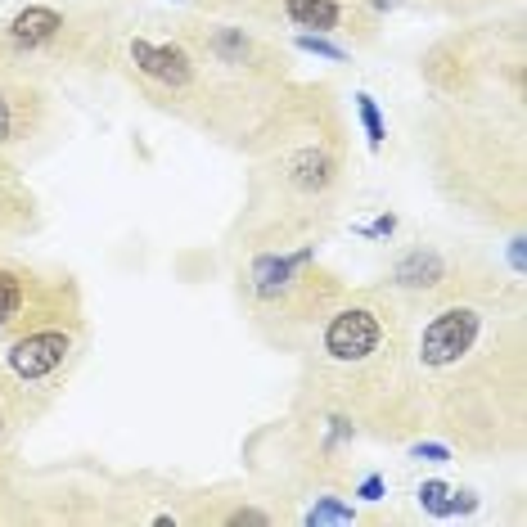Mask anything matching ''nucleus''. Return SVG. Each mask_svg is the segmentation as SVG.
I'll use <instances>...</instances> for the list:
<instances>
[{"label":"nucleus","instance_id":"11","mask_svg":"<svg viewBox=\"0 0 527 527\" xmlns=\"http://www.w3.org/2000/svg\"><path fill=\"white\" fill-rule=\"evenodd\" d=\"M347 523H356V509L338 496H325L307 509V527H347Z\"/></svg>","mask_w":527,"mask_h":527},{"label":"nucleus","instance_id":"14","mask_svg":"<svg viewBox=\"0 0 527 527\" xmlns=\"http://www.w3.org/2000/svg\"><path fill=\"white\" fill-rule=\"evenodd\" d=\"M212 50H217L226 64H244V59H248V37H244V32H235V28H226V32L212 37Z\"/></svg>","mask_w":527,"mask_h":527},{"label":"nucleus","instance_id":"22","mask_svg":"<svg viewBox=\"0 0 527 527\" xmlns=\"http://www.w3.org/2000/svg\"><path fill=\"white\" fill-rule=\"evenodd\" d=\"M5 424H10V410H5V397H0V433H5Z\"/></svg>","mask_w":527,"mask_h":527},{"label":"nucleus","instance_id":"5","mask_svg":"<svg viewBox=\"0 0 527 527\" xmlns=\"http://www.w3.org/2000/svg\"><path fill=\"white\" fill-rule=\"evenodd\" d=\"M59 32H64V14L50 10V5H28V10H19V14H14V23H10V41L19 50L50 46Z\"/></svg>","mask_w":527,"mask_h":527},{"label":"nucleus","instance_id":"20","mask_svg":"<svg viewBox=\"0 0 527 527\" xmlns=\"http://www.w3.org/2000/svg\"><path fill=\"white\" fill-rule=\"evenodd\" d=\"M473 509H478L473 491H451V514H473Z\"/></svg>","mask_w":527,"mask_h":527},{"label":"nucleus","instance_id":"6","mask_svg":"<svg viewBox=\"0 0 527 527\" xmlns=\"http://www.w3.org/2000/svg\"><path fill=\"white\" fill-rule=\"evenodd\" d=\"M311 257H316V248H302V253H293V257H275V253H262L253 262V284H257V293L262 298H271V293H280L284 284L293 280V271L298 266H307Z\"/></svg>","mask_w":527,"mask_h":527},{"label":"nucleus","instance_id":"19","mask_svg":"<svg viewBox=\"0 0 527 527\" xmlns=\"http://www.w3.org/2000/svg\"><path fill=\"white\" fill-rule=\"evenodd\" d=\"M383 491H388V482H383L379 473H370V478L356 487V496H361V500H383Z\"/></svg>","mask_w":527,"mask_h":527},{"label":"nucleus","instance_id":"1","mask_svg":"<svg viewBox=\"0 0 527 527\" xmlns=\"http://www.w3.org/2000/svg\"><path fill=\"white\" fill-rule=\"evenodd\" d=\"M68 352H73V338L64 329H37V334L14 338L10 347V370L19 374L23 383H41L55 370H64Z\"/></svg>","mask_w":527,"mask_h":527},{"label":"nucleus","instance_id":"15","mask_svg":"<svg viewBox=\"0 0 527 527\" xmlns=\"http://www.w3.org/2000/svg\"><path fill=\"white\" fill-rule=\"evenodd\" d=\"M298 50H307V55H316V59H329V64H343V59H347V50L334 46V41H325L320 32H302Z\"/></svg>","mask_w":527,"mask_h":527},{"label":"nucleus","instance_id":"8","mask_svg":"<svg viewBox=\"0 0 527 527\" xmlns=\"http://www.w3.org/2000/svg\"><path fill=\"white\" fill-rule=\"evenodd\" d=\"M28 136V95L0 77V145Z\"/></svg>","mask_w":527,"mask_h":527},{"label":"nucleus","instance_id":"4","mask_svg":"<svg viewBox=\"0 0 527 527\" xmlns=\"http://www.w3.org/2000/svg\"><path fill=\"white\" fill-rule=\"evenodd\" d=\"M131 59L145 77L172 86V91H185L194 82V64L181 46H154V41H131Z\"/></svg>","mask_w":527,"mask_h":527},{"label":"nucleus","instance_id":"18","mask_svg":"<svg viewBox=\"0 0 527 527\" xmlns=\"http://www.w3.org/2000/svg\"><path fill=\"white\" fill-rule=\"evenodd\" d=\"M230 523H235V527H266L271 518H266L262 509H235V514H230Z\"/></svg>","mask_w":527,"mask_h":527},{"label":"nucleus","instance_id":"2","mask_svg":"<svg viewBox=\"0 0 527 527\" xmlns=\"http://www.w3.org/2000/svg\"><path fill=\"white\" fill-rule=\"evenodd\" d=\"M379 343H383V320L365 307L338 311L325 329V352L334 361H365L370 352H379Z\"/></svg>","mask_w":527,"mask_h":527},{"label":"nucleus","instance_id":"3","mask_svg":"<svg viewBox=\"0 0 527 527\" xmlns=\"http://www.w3.org/2000/svg\"><path fill=\"white\" fill-rule=\"evenodd\" d=\"M473 329H478V316H473V311H460V307L442 311V316L424 329V343H419L424 365H451L455 356L473 343Z\"/></svg>","mask_w":527,"mask_h":527},{"label":"nucleus","instance_id":"13","mask_svg":"<svg viewBox=\"0 0 527 527\" xmlns=\"http://www.w3.org/2000/svg\"><path fill=\"white\" fill-rule=\"evenodd\" d=\"M419 505H424L433 518H451V487L437 482V478H428L424 487H419Z\"/></svg>","mask_w":527,"mask_h":527},{"label":"nucleus","instance_id":"9","mask_svg":"<svg viewBox=\"0 0 527 527\" xmlns=\"http://www.w3.org/2000/svg\"><path fill=\"white\" fill-rule=\"evenodd\" d=\"M284 14H289V23H298V28H316V32L338 28V19H343L338 0H289Z\"/></svg>","mask_w":527,"mask_h":527},{"label":"nucleus","instance_id":"23","mask_svg":"<svg viewBox=\"0 0 527 527\" xmlns=\"http://www.w3.org/2000/svg\"><path fill=\"white\" fill-rule=\"evenodd\" d=\"M370 5H379V10H392V5H401V0H370Z\"/></svg>","mask_w":527,"mask_h":527},{"label":"nucleus","instance_id":"12","mask_svg":"<svg viewBox=\"0 0 527 527\" xmlns=\"http://www.w3.org/2000/svg\"><path fill=\"white\" fill-rule=\"evenodd\" d=\"M356 113H361V127H365V140H370V149H383V136H388V127H383L379 118V104H374V95H356Z\"/></svg>","mask_w":527,"mask_h":527},{"label":"nucleus","instance_id":"21","mask_svg":"<svg viewBox=\"0 0 527 527\" xmlns=\"http://www.w3.org/2000/svg\"><path fill=\"white\" fill-rule=\"evenodd\" d=\"M509 266H514V271L523 275V266H527V257H523V239H514V244H509Z\"/></svg>","mask_w":527,"mask_h":527},{"label":"nucleus","instance_id":"17","mask_svg":"<svg viewBox=\"0 0 527 527\" xmlns=\"http://www.w3.org/2000/svg\"><path fill=\"white\" fill-rule=\"evenodd\" d=\"M392 230H397V217H392V212H383V217H374L370 226H361V235H370V239H388Z\"/></svg>","mask_w":527,"mask_h":527},{"label":"nucleus","instance_id":"16","mask_svg":"<svg viewBox=\"0 0 527 527\" xmlns=\"http://www.w3.org/2000/svg\"><path fill=\"white\" fill-rule=\"evenodd\" d=\"M410 455H415V460H428V464H446V460H451V446H442V442H415V446H410Z\"/></svg>","mask_w":527,"mask_h":527},{"label":"nucleus","instance_id":"10","mask_svg":"<svg viewBox=\"0 0 527 527\" xmlns=\"http://www.w3.org/2000/svg\"><path fill=\"white\" fill-rule=\"evenodd\" d=\"M23 302H28V284H23V275L0 266V325H10V320L23 311Z\"/></svg>","mask_w":527,"mask_h":527},{"label":"nucleus","instance_id":"7","mask_svg":"<svg viewBox=\"0 0 527 527\" xmlns=\"http://www.w3.org/2000/svg\"><path fill=\"white\" fill-rule=\"evenodd\" d=\"M442 275H446V262L433 248H410V253L397 257V266H392V280L406 284V289H433Z\"/></svg>","mask_w":527,"mask_h":527}]
</instances>
